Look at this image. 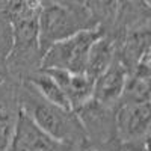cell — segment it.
Masks as SVG:
<instances>
[{"instance_id": "cell-11", "label": "cell", "mask_w": 151, "mask_h": 151, "mask_svg": "<svg viewBox=\"0 0 151 151\" xmlns=\"http://www.w3.org/2000/svg\"><path fill=\"white\" fill-rule=\"evenodd\" d=\"M85 6L97 20L98 17L103 18H113L121 6V0H86ZM98 21V20H97Z\"/></svg>"}, {"instance_id": "cell-14", "label": "cell", "mask_w": 151, "mask_h": 151, "mask_svg": "<svg viewBox=\"0 0 151 151\" xmlns=\"http://www.w3.org/2000/svg\"><path fill=\"white\" fill-rule=\"evenodd\" d=\"M92 151H107V150H92Z\"/></svg>"}, {"instance_id": "cell-7", "label": "cell", "mask_w": 151, "mask_h": 151, "mask_svg": "<svg viewBox=\"0 0 151 151\" xmlns=\"http://www.w3.org/2000/svg\"><path fill=\"white\" fill-rule=\"evenodd\" d=\"M127 80H129L127 67L115 55L109 67L95 79L92 98H95L97 101L103 104L113 107V104L121 101Z\"/></svg>"}, {"instance_id": "cell-6", "label": "cell", "mask_w": 151, "mask_h": 151, "mask_svg": "<svg viewBox=\"0 0 151 151\" xmlns=\"http://www.w3.org/2000/svg\"><path fill=\"white\" fill-rule=\"evenodd\" d=\"M116 134L125 142H134L150 130V101L119 103L115 115Z\"/></svg>"}, {"instance_id": "cell-2", "label": "cell", "mask_w": 151, "mask_h": 151, "mask_svg": "<svg viewBox=\"0 0 151 151\" xmlns=\"http://www.w3.org/2000/svg\"><path fill=\"white\" fill-rule=\"evenodd\" d=\"M95 26H98V21L85 5L73 3L70 0H42V8L38 14L40 52L42 55L52 44Z\"/></svg>"}, {"instance_id": "cell-5", "label": "cell", "mask_w": 151, "mask_h": 151, "mask_svg": "<svg viewBox=\"0 0 151 151\" xmlns=\"http://www.w3.org/2000/svg\"><path fill=\"white\" fill-rule=\"evenodd\" d=\"M74 112L77 113L88 139L109 142L112 141V137H115L116 121L110 106L97 101L95 98H91Z\"/></svg>"}, {"instance_id": "cell-3", "label": "cell", "mask_w": 151, "mask_h": 151, "mask_svg": "<svg viewBox=\"0 0 151 151\" xmlns=\"http://www.w3.org/2000/svg\"><path fill=\"white\" fill-rule=\"evenodd\" d=\"M106 32L100 26L83 29L50 45L41 55V70H67L71 73H82L86 68L89 48L95 40Z\"/></svg>"}, {"instance_id": "cell-12", "label": "cell", "mask_w": 151, "mask_h": 151, "mask_svg": "<svg viewBox=\"0 0 151 151\" xmlns=\"http://www.w3.org/2000/svg\"><path fill=\"white\" fill-rule=\"evenodd\" d=\"M14 122L11 115L3 109H0V151H9L12 132H14Z\"/></svg>"}, {"instance_id": "cell-15", "label": "cell", "mask_w": 151, "mask_h": 151, "mask_svg": "<svg viewBox=\"0 0 151 151\" xmlns=\"http://www.w3.org/2000/svg\"><path fill=\"white\" fill-rule=\"evenodd\" d=\"M0 82H2V79H0Z\"/></svg>"}, {"instance_id": "cell-1", "label": "cell", "mask_w": 151, "mask_h": 151, "mask_svg": "<svg viewBox=\"0 0 151 151\" xmlns=\"http://www.w3.org/2000/svg\"><path fill=\"white\" fill-rule=\"evenodd\" d=\"M20 109L59 142L73 147L88 141L77 113L47 101L29 82L20 92Z\"/></svg>"}, {"instance_id": "cell-13", "label": "cell", "mask_w": 151, "mask_h": 151, "mask_svg": "<svg viewBox=\"0 0 151 151\" xmlns=\"http://www.w3.org/2000/svg\"><path fill=\"white\" fill-rule=\"evenodd\" d=\"M118 151H142V150L137 147L134 142H125L122 147H119Z\"/></svg>"}, {"instance_id": "cell-4", "label": "cell", "mask_w": 151, "mask_h": 151, "mask_svg": "<svg viewBox=\"0 0 151 151\" xmlns=\"http://www.w3.org/2000/svg\"><path fill=\"white\" fill-rule=\"evenodd\" d=\"M73 147L45 133L26 112L20 109L14 122L9 151H70Z\"/></svg>"}, {"instance_id": "cell-8", "label": "cell", "mask_w": 151, "mask_h": 151, "mask_svg": "<svg viewBox=\"0 0 151 151\" xmlns=\"http://www.w3.org/2000/svg\"><path fill=\"white\" fill-rule=\"evenodd\" d=\"M58 82L62 88L68 103L73 110L85 104L88 100L92 98L94 94V83L95 79L91 77L85 71L82 73H71L67 70H44Z\"/></svg>"}, {"instance_id": "cell-10", "label": "cell", "mask_w": 151, "mask_h": 151, "mask_svg": "<svg viewBox=\"0 0 151 151\" xmlns=\"http://www.w3.org/2000/svg\"><path fill=\"white\" fill-rule=\"evenodd\" d=\"M27 82L36 89V92L40 94L42 98H45L47 101L53 103L59 107H64V109H68V110H73L68 100L62 91V88L58 85V82L50 76L47 71L41 70L33 73L32 76L27 77Z\"/></svg>"}, {"instance_id": "cell-9", "label": "cell", "mask_w": 151, "mask_h": 151, "mask_svg": "<svg viewBox=\"0 0 151 151\" xmlns=\"http://www.w3.org/2000/svg\"><path fill=\"white\" fill-rule=\"evenodd\" d=\"M115 58V48H113V42L106 36H100L98 40L94 41V44L89 48L86 59V68L85 73L89 74L91 77L97 79L112 62V59Z\"/></svg>"}]
</instances>
